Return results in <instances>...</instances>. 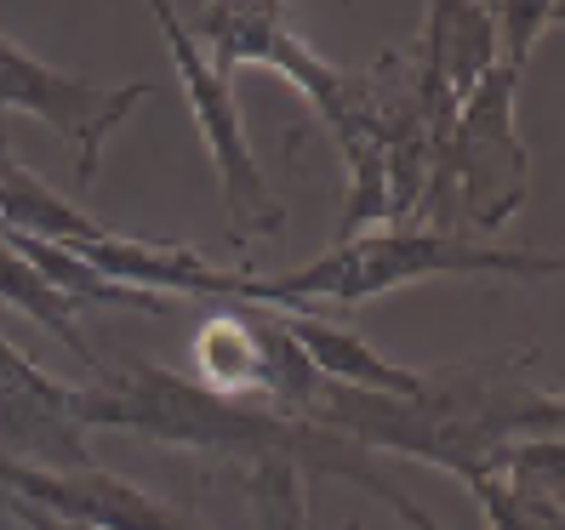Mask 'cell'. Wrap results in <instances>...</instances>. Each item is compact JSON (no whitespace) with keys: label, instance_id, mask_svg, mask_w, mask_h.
<instances>
[{"label":"cell","instance_id":"277c9868","mask_svg":"<svg viewBox=\"0 0 565 530\" xmlns=\"http://www.w3.org/2000/svg\"><path fill=\"white\" fill-rule=\"evenodd\" d=\"M154 23L166 46H172V63H178V80H183V104H189V120L201 131V149L212 160V177H217V194H223V212H228V228H235V246H252V240H269L280 235V201L269 177L257 165V149L246 138V120H241V104H235V86L217 63L194 46L189 23H183V7H166L154 0Z\"/></svg>","mask_w":565,"mask_h":530},{"label":"cell","instance_id":"7a4b0ae2","mask_svg":"<svg viewBox=\"0 0 565 530\" xmlns=\"http://www.w3.org/2000/svg\"><path fill=\"white\" fill-rule=\"evenodd\" d=\"M554 280V251H520L475 240L457 223H377L354 240H338L303 269L263 274V309L275 314H315V309H360L383 291H401L417 280Z\"/></svg>","mask_w":565,"mask_h":530},{"label":"cell","instance_id":"8992f818","mask_svg":"<svg viewBox=\"0 0 565 530\" xmlns=\"http://www.w3.org/2000/svg\"><path fill=\"white\" fill-rule=\"evenodd\" d=\"M0 456L46 468V474L97 468V456L86 451L81 388L41 371L7 337H0Z\"/></svg>","mask_w":565,"mask_h":530},{"label":"cell","instance_id":"6da1fadb","mask_svg":"<svg viewBox=\"0 0 565 530\" xmlns=\"http://www.w3.org/2000/svg\"><path fill=\"white\" fill-rule=\"evenodd\" d=\"M303 422L349 440L354 451H394L451 468L469 490H480L497 468V451L514 440L559 434V393L531 388L514 377V359H486V366H446L428 371L417 400H388V393H360L320 382Z\"/></svg>","mask_w":565,"mask_h":530},{"label":"cell","instance_id":"3957f363","mask_svg":"<svg viewBox=\"0 0 565 530\" xmlns=\"http://www.w3.org/2000/svg\"><path fill=\"white\" fill-rule=\"evenodd\" d=\"M514 91H520V69L491 63L480 86L457 104L440 160L423 188V212H435V223L457 212L462 235H503L525 212L531 149L520 143V126H514Z\"/></svg>","mask_w":565,"mask_h":530},{"label":"cell","instance_id":"9c48e42d","mask_svg":"<svg viewBox=\"0 0 565 530\" xmlns=\"http://www.w3.org/2000/svg\"><path fill=\"white\" fill-rule=\"evenodd\" d=\"M194 377L217 400H241V405H263V382H257V337L246 309H223L194 331Z\"/></svg>","mask_w":565,"mask_h":530},{"label":"cell","instance_id":"8fae6325","mask_svg":"<svg viewBox=\"0 0 565 530\" xmlns=\"http://www.w3.org/2000/svg\"><path fill=\"white\" fill-rule=\"evenodd\" d=\"M559 23V0H537V7H491V29H497V63L525 75V57L548 29Z\"/></svg>","mask_w":565,"mask_h":530},{"label":"cell","instance_id":"5b68a950","mask_svg":"<svg viewBox=\"0 0 565 530\" xmlns=\"http://www.w3.org/2000/svg\"><path fill=\"white\" fill-rule=\"evenodd\" d=\"M154 86L149 80H131V86H97L86 75L70 69H52V63L29 57L12 35H0V109H18L29 120H41L52 138L70 149L75 160V183L92 188L97 165H104V143L109 131L149 104Z\"/></svg>","mask_w":565,"mask_h":530},{"label":"cell","instance_id":"ba28073f","mask_svg":"<svg viewBox=\"0 0 565 530\" xmlns=\"http://www.w3.org/2000/svg\"><path fill=\"white\" fill-rule=\"evenodd\" d=\"M286 331H291V343L309 354V366H315L320 382L360 388V393H388V400H417L423 393L428 371H412V366L383 359L354 325H338L326 314H286Z\"/></svg>","mask_w":565,"mask_h":530},{"label":"cell","instance_id":"30bf717a","mask_svg":"<svg viewBox=\"0 0 565 530\" xmlns=\"http://www.w3.org/2000/svg\"><path fill=\"white\" fill-rule=\"evenodd\" d=\"M0 303H12L18 314H29L35 325H46L52 337L70 348L81 366H86V377H97L104 371V359H97V348L86 343V331H81V314H75V303L70 296H63L57 285H46L35 269H29V262L0 240Z\"/></svg>","mask_w":565,"mask_h":530},{"label":"cell","instance_id":"52a82bcc","mask_svg":"<svg viewBox=\"0 0 565 530\" xmlns=\"http://www.w3.org/2000/svg\"><path fill=\"white\" fill-rule=\"evenodd\" d=\"M0 490L23 496L46 513L63 519H81L92 530H206L189 508L166 502V496L131 485L109 468H86V474H46V468H29V462L0 456Z\"/></svg>","mask_w":565,"mask_h":530},{"label":"cell","instance_id":"7c38bea8","mask_svg":"<svg viewBox=\"0 0 565 530\" xmlns=\"http://www.w3.org/2000/svg\"><path fill=\"white\" fill-rule=\"evenodd\" d=\"M0 508H7L23 530H92V524H81V519H63V513H46V508H35V502H23V496H12V490H0Z\"/></svg>","mask_w":565,"mask_h":530}]
</instances>
